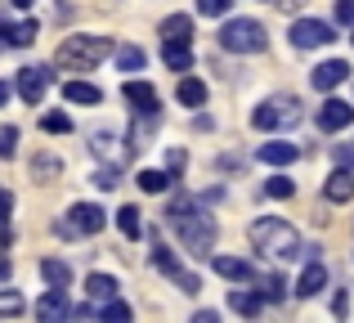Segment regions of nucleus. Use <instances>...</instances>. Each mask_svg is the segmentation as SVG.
Instances as JSON below:
<instances>
[{"label":"nucleus","instance_id":"1","mask_svg":"<svg viewBox=\"0 0 354 323\" xmlns=\"http://www.w3.org/2000/svg\"><path fill=\"white\" fill-rule=\"evenodd\" d=\"M166 220H171V229L180 234V243L189 247L193 256H211V247H216V220L202 207H193L189 198H175L171 207H166Z\"/></svg>","mask_w":354,"mask_h":323},{"label":"nucleus","instance_id":"2","mask_svg":"<svg viewBox=\"0 0 354 323\" xmlns=\"http://www.w3.org/2000/svg\"><path fill=\"white\" fill-rule=\"evenodd\" d=\"M251 247L265 256H274V261H292V256H301V234H296L287 220L278 216H260L256 225H251Z\"/></svg>","mask_w":354,"mask_h":323},{"label":"nucleus","instance_id":"3","mask_svg":"<svg viewBox=\"0 0 354 323\" xmlns=\"http://www.w3.org/2000/svg\"><path fill=\"white\" fill-rule=\"evenodd\" d=\"M108 54H117V45L108 41V36H68V41L59 45V54H54V63L68 68V72H90V68H99Z\"/></svg>","mask_w":354,"mask_h":323},{"label":"nucleus","instance_id":"4","mask_svg":"<svg viewBox=\"0 0 354 323\" xmlns=\"http://www.w3.org/2000/svg\"><path fill=\"white\" fill-rule=\"evenodd\" d=\"M265 45H269V36L256 18H229L220 27V50H229V54H260Z\"/></svg>","mask_w":354,"mask_h":323},{"label":"nucleus","instance_id":"5","mask_svg":"<svg viewBox=\"0 0 354 323\" xmlns=\"http://www.w3.org/2000/svg\"><path fill=\"white\" fill-rule=\"evenodd\" d=\"M296 122H301V99H292V95L265 99V104L251 113V126H256V131H278V126H296Z\"/></svg>","mask_w":354,"mask_h":323},{"label":"nucleus","instance_id":"6","mask_svg":"<svg viewBox=\"0 0 354 323\" xmlns=\"http://www.w3.org/2000/svg\"><path fill=\"white\" fill-rule=\"evenodd\" d=\"M287 36H292V45H296V50H319V45L337 41L332 23H323V18H296Z\"/></svg>","mask_w":354,"mask_h":323},{"label":"nucleus","instance_id":"7","mask_svg":"<svg viewBox=\"0 0 354 323\" xmlns=\"http://www.w3.org/2000/svg\"><path fill=\"white\" fill-rule=\"evenodd\" d=\"M50 81H54V72L50 68H23L18 72V95H23V104H32V108H41V99H45V90H50Z\"/></svg>","mask_w":354,"mask_h":323},{"label":"nucleus","instance_id":"8","mask_svg":"<svg viewBox=\"0 0 354 323\" xmlns=\"http://www.w3.org/2000/svg\"><path fill=\"white\" fill-rule=\"evenodd\" d=\"M314 122H319L323 135H337V131H346V126H354V104H346V99H328Z\"/></svg>","mask_w":354,"mask_h":323},{"label":"nucleus","instance_id":"9","mask_svg":"<svg viewBox=\"0 0 354 323\" xmlns=\"http://www.w3.org/2000/svg\"><path fill=\"white\" fill-rule=\"evenodd\" d=\"M36 319H72V301L68 288H50L41 301H36Z\"/></svg>","mask_w":354,"mask_h":323},{"label":"nucleus","instance_id":"10","mask_svg":"<svg viewBox=\"0 0 354 323\" xmlns=\"http://www.w3.org/2000/svg\"><path fill=\"white\" fill-rule=\"evenodd\" d=\"M121 95L135 104V113H144V117H157V90L148 86V81H126L121 86Z\"/></svg>","mask_w":354,"mask_h":323},{"label":"nucleus","instance_id":"11","mask_svg":"<svg viewBox=\"0 0 354 323\" xmlns=\"http://www.w3.org/2000/svg\"><path fill=\"white\" fill-rule=\"evenodd\" d=\"M346 77H350V63H341V59H328V63H319V68L310 72L314 90H337Z\"/></svg>","mask_w":354,"mask_h":323},{"label":"nucleus","instance_id":"12","mask_svg":"<svg viewBox=\"0 0 354 323\" xmlns=\"http://www.w3.org/2000/svg\"><path fill=\"white\" fill-rule=\"evenodd\" d=\"M323 288H328V265H323V261H310L301 270V279H296V297H319Z\"/></svg>","mask_w":354,"mask_h":323},{"label":"nucleus","instance_id":"13","mask_svg":"<svg viewBox=\"0 0 354 323\" xmlns=\"http://www.w3.org/2000/svg\"><path fill=\"white\" fill-rule=\"evenodd\" d=\"M72 216V225L81 229V234H99V229L108 225V216H104V207H95V202H77V207L68 211Z\"/></svg>","mask_w":354,"mask_h":323},{"label":"nucleus","instance_id":"14","mask_svg":"<svg viewBox=\"0 0 354 323\" xmlns=\"http://www.w3.org/2000/svg\"><path fill=\"white\" fill-rule=\"evenodd\" d=\"M216 274L220 279H229V283H251L256 279V270H251V261H242V256H216Z\"/></svg>","mask_w":354,"mask_h":323},{"label":"nucleus","instance_id":"15","mask_svg":"<svg viewBox=\"0 0 354 323\" xmlns=\"http://www.w3.org/2000/svg\"><path fill=\"white\" fill-rule=\"evenodd\" d=\"M256 158L265 162V166H292L296 158H301V149H296V144H287V140H274V144H260Z\"/></svg>","mask_w":354,"mask_h":323},{"label":"nucleus","instance_id":"16","mask_svg":"<svg viewBox=\"0 0 354 323\" xmlns=\"http://www.w3.org/2000/svg\"><path fill=\"white\" fill-rule=\"evenodd\" d=\"M323 198H328V202H350V198H354V171H350V166H341V171L328 175V184H323Z\"/></svg>","mask_w":354,"mask_h":323},{"label":"nucleus","instance_id":"17","mask_svg":"<svg viewBox=\"0 0 354 323\" xmlns=\"http://www.w3.org/2000/svg\"><path fill=\"white\" fill-rule=\"evenodd\" d=\"M0 32H5V45H14V50H27V45L41 36V27H36V18H23V23H5Z\"/></svg>","mask_w":354,"mask_h":323},{"label":"nucleus","instance_id":"18","mask_svg":"<svg viewBox=\"0 0 354 323\" xmlns=\"http://www.w3.org/2000/svg\"><path fill=\"white\" fill-rule=\"evenodd\" d=\"M63 99H68V104H86V108H95V104H104V90L90 86V81H68V86H63Z\"/></svg>","mask_w":354,"mask_h":323},{"label":"nucleus","instance_id":"19","mask_svg":"<svg viewBox=\"0 0 354 323\" xmlns=\"http://www.w3.org/2000/svg\"><path fill=\"white\" fill-rule=\"evenodd\" d=\"M175 99H180L184 108H202V104H207V81L180 77V86H175Z\"/></svg>","mask_w":354,"mask_h":323},{"label":"nucleus","instance_id":"20","mask_svg":"<svg viewBox=\"0 0 354 323\" xmlns=\"http://www.w3.org/2000/svg\"><path fill=\"white\" fill-rule=\"evenodd\" d=\"M41 274H45V283H50V288H72V265L59 261V256H45V261H41Z\"/></svg>","mask_w":354,"mask_h":323},{"label":"nucleus","instance_id":"21","mask_svg":"<svg viewBox=\"0 0 354 323\" xmlns=\"http://www.w3.org/2000/svg\"><path fill=\"white\" fill-rule=\"evenodd\" d=\"M162 59H166V68H171V72H189V68H193V50H189V41H166Z\"/></svg>","mask_w":354,"mask_h":323},{"label":"nucleus","instance_id":"22","mask_svg":"<svg viewBox=\"0 0 354 323\" xmlns=\"http://www.w3.org/2000/svg\"><path fill=\"white\" fill-rule=\"evenodd\" d=\"M148 238H153V265H157V270H162L166 279L175 283V279L184 274V265L175 261V252H171V247H162V243H157V234H148Z\"/></svg>","mask_w":354,"mask_h":323},{"label":"nucleus","instance_id":"23","mask_svg":"<svg viewBox=\"0 0 354 323\" xmlns=\"http://www.w3.org/2000/svg\"><path fill=\"white\" fill-rule=\"evenodd\" d=\"M63 175V162L54 158V153H36L32 158V180H41V184H54Z\"/></svg>","mask_w":354,"mask_h":323},{"label":"nucleus","instance_id":"24","mask_svg":"<svg viewBox=\"0 0 354 323\" xmlns=\"http://www.w3.org/2000/svg\"><path fill=\"white\" fill-rule=\"evenodd\" d=\"M162 41H193V18L189 14L162 18Z\"/></svg>","mask_w":354,"mask_h":323},{"label":"nucleus","instance_id":"25","mask_svg":"<svg viewBox=\"0 0 354 323\" xmlns=\"http://www.w3.org/2000/svg\"><path fill=\"white\" fill-rule=\"evenodd\" d=\"M265 301L269 297H260V292H229V306H234L242 319H256L260 310H265Z\"/></svg>","mask_w":354,"mask_h":323},{"label":"nucleus","instance_id":"26","mask_svg":"<svg viewBox=\"0 0 354 323\" xmlns=\"http://www.w3.org/2000/svg\"><path fill=\"white\" fill-rule=\"evenodd\" d=\"M86 292H90V301H99V306H104V301L117 297V279H113V274H90V279H86Z\"/></svg>","mask_w":354,"mask_h":323},{"label":"nucleus","instance_id":"27","mask_svg":"<svg viewBox=\"0 0 354 323\" xmlns=\"http://www.w3.org/2000/svg\"><path fill=\"white\" fill-rule=\"evenodd\" d=\"M117 68L121 72H144L148 68V54L139 50V45H121V50H117Z\"/></svg>","mask_w":354,"mask_h":323},{"label":"nucleus","instance_id":"28","mask_svg":"<svg viewBox=\"0 0 354 323\" xmlns=\"http://www.w3.org/2000/svg\"><path fill=\"white\" fill-rule=\"evenodd\" d=\"M135 184L144 193H166V189H171V171H139Z\"/></svg>","mask_w":354,"mask_h":323},{"label":"nucleus","instance_id":"29","mask_svg":"<svg viewBox=\"0 0 354 323\" xmlns=\"http://www.w3.org/2000/svg\"><path fill=\"white\" fill-rule=\"evenodd\" d=\"M117 229L126 238H144V220H139V207H121L117 211Z\"/></svg>","mask_w":354,"mask_h":323},{"label":"nucleus","instance_id":"30","mask_svg":"<svg viewBox=\"0 0 354 323\" xmlns=\"http://www.w3.org/2000/svg\"><path fill=\"white\" fill-rule=\"evenodd\" d=\"M41 131H50V135H68V131H72V117H68V113H45V117H41Z\"/></svg>","mask_w":354,"mask_h":323},{"label":"nucleus","instance_id":"31","mask_svg":"<svg viewBox=\"0 0 354 323\" xmlns=\"http://www.w3.org/2000/svg\"><path fill=\"white\" fill-rule=\"evenodd\" d=\"M23 310H27V301L23 297H18V292H0V315H5V319H14V315H23Z\"/></svg>","mask_w":354,"mask_h":323},{"label":"nucleus","instance_id":"32","mask_svg":"<svg viewBox=\"0 0 354 323\" xmlns=\"http://www.w3.org/2000/svg\"><path fill=\"white\" fill-rule=\"evenodd\" d=\"M292 193H296V184L287 180V175H274V180L265 184V198H278V202H283V198H292Z\"/></svg>","mask_w":354,"mask_h":323},{"label":"nucleus","instance_id":"33","mask_svg":"<svg viewBox=\"0 0 354 323\" xmlns=\"http://www.w3.org/2000/svg\"><path fill=\"white\" fill-rule=\"evenodd\" d=\"M234 9V0H198V14L202 18H225Z\"/></svg>","mask_w":354,"mask_h":323},{"label":"nucleus","instance_id":"34","mask_svg":"<svg viewBox=\"0 0 354 323\" xmlns=\"http://www.w3.org/2000/svg\"><path fill=\"white\" fill-rule=\"evenodd\" d=\"M99 319H117V323H126V319H130V306H121V301L113 297V301H104V306H99Z\"/></svg>","mask_w":354,"mask_h":323},{"label":"nucleus","instance_id":"35","mask_svg":"<svg viewBox=\"0 0 354 323\" xmlns=\"http://www.w3.org/2000/svg\"><path fill=\"white\" fill-rule=\"evenodd\" d=\"M90 140H95V144H90V149H95L99 158H108V153H113V144H117V135H113V131H95V135H90Z\"/></svg>","mask_w":354,"mask_h":323},{"label":"nucleus","instance_id":"36","mask_svg":"<svg viewBox=\"0 0 354 323\" xmlns=\"http://www.w3.org/2000/svg\"><path fill=\"white\" fill-rule=\"evenodd\" d=\"M117 180H121L117 166H99L95 171V189H117Z\"/></svg>","mask_w":354,"mask_h":323},{"label":"nucleus","instance_id":"37","mask_svg":"<svg viewBox=\"0 0 354 323\" xmlns=\"http://www.w3.org/2000/svg\"><path fill=\"white\" fill-rule=\"evenodd\" d=\"M14 149H18V131L14 126H0V158H14Z\"/></svg>","mask_w":354,"mask_h":323},{"label":"nucleus","instance_id":"38","mask_svg":"<svg viewBox=\"0 0 354 323\" xmlns=\"http://www.w3.org/2000/svg\"><path fill=\"white\" fill-rule=\"evenodd\" d=\"M175 288H180L184 297H198V292H202V279H198V274H189V270H184L180 279H175Z\"/></svg>","mask_w":354,"mask_h":323},{"label":"nucleus","instance_id":"39","mask_svg":"<svg viewBox=\"0 0 354 323\" xmlns=\"http://www.w3.org/2000/svg\"><path fill=\"white\" fill-rule=\"evenodd\" d=\"M184 166H189V153H184V149L166 153V171H171V175H184Z\"/></svg>","mask_w":354,"mask_h":323},{"label":"nucleus","instance_id":"40","mask_svg":"<svg viewBox=\"0 0 354 323\" xmlns=\"http://www.w3.org/2000/svg\"><path fill=\"white\" fill-rule=\"evenodd\" d=\"M9 211H14V193H9V189H0V238H9V234H5Z\"/></svg>","mask_w":354,"mask_h":323},{"label":"nucleus","instance_id":"41","mask_svg":"<svg viewBox=\"0 0 354 323\" xmlns=\"http://www.w3.org/2000/svg\"><path fill=\"white\" fill-rule=\"evenodd\" d=\"M337 23L354 27V0H337Z\"/></svg>","mask_w":354,"mask_h":323},{"label":"nucleus","instance_id":"42","mask_svg":"<svg viewBox=\"0 0 354 323\" xmlns=\"http://www.w3.org/2000/svg\"><path fill=\"white\" fill-rule=\"evenodd\" d=\"M332 158H337V166H354V144H337Z\"/></svg>","mask_w":354,"mask_h":323},{"label":"nucleus","instance_id":"43","mask_svg":"<svg viewBox=\"0 0 354 323\" xmlns=\"http://www.w3.org/2000/svg\"><path fill=\"white\" fill-rule=\"evenodd\" d=\"M332 315H337V319L350 315V292H337V297H332Z\"/></svg>","mask_w":354,"mask_h":323},{"label":"nucleus","instance_id":"44","mask_svg":"<svg viewBox=\"0 0 354 323\" xmlns=\"http://www.w3.org/2000/svg\"><path fill=\"white\" fill-rule=\"evenodd\" d=\"M9 274H14V265H9V256H0V283H9Z\"/></svg>","mask_w":354,"mask_h":323},{"label":"nucleus","instance_id":"45","mask_svg":"<svg viewBox=\"0 0 354 323\" xmlns=\"http://www.w3.org/2000/svg\"><path fill=\"white\" fill-rule=\"evenodd\" d=\"M9 5H14V9H32L36 0H9Z\"/></svg>","mask_w":354,"mask_h":323},{"label":"nucleus","instance_id":"46","mask_svg":"<svg viewBox=\"0 0 354 323\" xmlns=\"http://www.w3.org/2000/svg\"><path fill=\"white\" fill-rule=\"evenodd\" d=\"M9 104V86H5V81H0V108H5Z\"/></svg>","mask_w":354,"mask_h":323}]
</instances>
